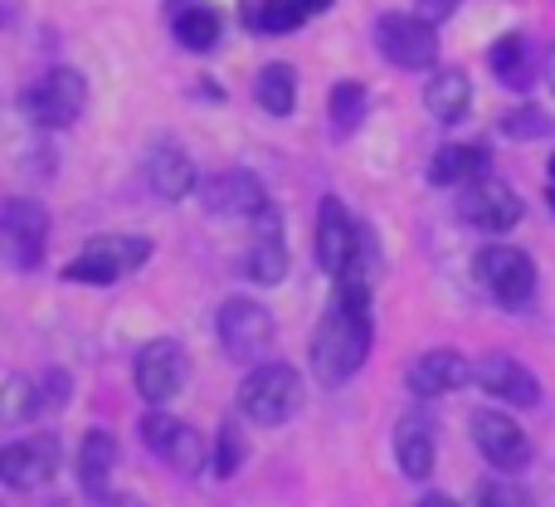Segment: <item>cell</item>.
<instances>
[{
	"instance_id": "obj_38",
	"label": "cell",
	"mask_w": 555,
	"mask_h": 507,
	"mask_svg": "<svg viewBox=\"0 0 555 507\" xmlns=\"http://www.w3.org/2000/svg\"><path fill=\"white\" fill-rule=\"evenodd\" d=\"M551 176H555V156H551Z\"/></svg>"
},
{
	"instance_id": "obj_9",
	"label": "cell",
	"mask_w": 555,
	"mask_h": 507,
	"mask_svg": "<svg viewBox=\"0 0 555 507\" xmlns=\"http://www.w3.org/2000/svg\"><path fill=\"white\" fill-rule=\"evenodd\" d=\"M220 346L230 362H259L273 346V317L254 297H230L220 307Z\"/></svg>"
},
{
	"instance_id": "obj_10",
	"label": "cell",
	"mask_w": 555,
	"mask_h": 507,
	"mask_svg": "<svg viewBox=\"0 0 555 507\" xmlns=\"http://www.w3.org/2000/svg\"><path fill=\"white\" fill-rule=\"evenodd\" d=\"M375 49L400 68H429L439 59V35L424 15H380L375 20Z\"/></svg>"
},
{
	"instance_id": "obj_27",
	"label": "cell",
	"mask_w": 555,
	"mask_h": 507,
	"mask_svg": "<svg viewBox=\"0 0 555 507\" xmlns=\"http://www.w3.org/2000/svg\"><path fill=\"white\" fill-rule=\"evenodd\" d=\"M302 20H307V10L297 0H254L249 5V25L259 35H293Z\"/></svg>"
},
{
	"instance_id": "obj_14",
	"label": "cell",
	"mask_w": 555,
	"mask_h": 507,
	"mask_svg": "<svg viewBox=\"0 0 555 507\" xmlns=\"http://www.w3.org/2000/svg\"><path fill=\"white\" fill-rule=\"evenodd\" d=\"M54 469H59L54 434H29V440H15L0 449V479L15 493H29V489H39V483H49Z\"/></svg>"
},
{
	"instance_id": "obj_20",
	"label": "cell",
	"mask_w": 555,
	"mask_h": 507,
	"mask_svg": "<svg viewBox=\"0 0 555 507\" xmlns=\"http://www.w3.org/2000/svg\"><path fill=\"white\" fill-rule=\"evenodd\" d=\"M113 469H117V440L107 430H88L83 444H78V464H74L78 489L93 493V498H98V493H107Z\"/></svg>"
},
{
	"instance_id": "obj_28",
	"label": "cell",
	"mask_w": 555,
	"mask_h": 507,
	"mask_svg": "<svg viewBox=\"0 0 555 507\" xmlns=\"http://www.w3.org/2000/svg\"><path fill=\"white\" fill-rule=\"evenodd\" d=\"M365 103H371V98H365V88L361 84H351V78H346V84H336L332 88V103H326V107H332V127H336V132H356V127H361L365 123Z\"/></svg>"
},
{
	"instance_id": "obj_13",
	"label": "cell",
	"mask_w": 555,
	"mask_h": 507,
	"mask_svg": "<svg viewBox=\"0 0 555 507\" xmlns=\"http://www.w3.org/2000/svg\"><path fill=\"white\" fill-rule=\"evenodd\" d=\"M473 381L492 395V401L512 405V410H537L541 405V381L531 366H521L517 356L507 352H488L478 366H473Z\"/></svg>"
},
{
	"instance_id": "obj_8",
	"label": "cell",
	"mask_w": 555,
	"mask_h": 507,
	"mask_svg": "<svg viewBox=\"0 0 555 507\" xmlns=\"http://www.w3.org/2000/svg\"><path fill=\"white\" fill-rule=\"evenodd\" d=\"M185 376H191V362H185V346L162 337V342H146L137 352V366H132V381H137V395L146 405H166L181 395Z\"/></svg>"
},
{
	"instance_id": "obj_17",
	"label": "cell",
	"mask_w": 555,
	"mask_h": 507,
	"mask_svg": "<svg viewBox=\"0 0 555 507\" xmlns=\"http://www.w3.org/2000/svg\"><path fill=\"white\" fill-rule=\"evenodd\" d=\"M468 376H473V366H468V356H459V352H449V346H434V352H424V356H414L410 362V371H404V385H410L414 395H453L459 385H468Z\"/></svg>"
},
{
	"instance_id": "obj_21",
	"label": "cell",
	"mask_w": 555,
	"mask_h": 507,
	"mask_svg": "<svg viewBox=\"0 0 555 507\" xmlns=\"http://www.w3.org/2000/svg\"><path fill=\"white\" fill-rule=\"evenodd\" d=\"M424 107L434 113V123H463L473 107V84L463 68H443V74L429 78V88H424Z\"/></svg>"
},
{
	"instance_id": "obj_34",
	"label": "cell",
	"mask_w": 555,
	"mask_h": 507,
	"mask_svg": "<svg viewBox=\"0 0 555 507\" xmlns=\"http://www.w3.org/2000/svg\"><path fill=\"white\" fill-rule=\"evenodd\" d=\"M420 507H459V503H453L449 493H424V498H420Z\"/></svg>"
},
{
	"instance_id": "obj_4",
	"label": "cell",
	"mask_w": 555,
	"mask_h": 507,
	"mask_svg": "<svg viewBox=\"0 0 555 507\" xmlns=\"http://www.w3.org/2000/svg\"><path fill=\"white\" fill-rule=\"evenodd\" d=\"M44 244H49V211L29 195H10L0 205V254L15 274H29L39 268L44 258Z\"/></svg>"
},
{
	"instance_id": "obj_19",
	"label": "cell",
	"mask_w": 555,
	"mask_h": 507,
	"mask_svg": "<svg viewBox=\"0 0 555 507\" xmlns=\"http://www.w3.org/2000/svg\"><path fill=\"white\" fill-rule=\"evenodd\" d=\"M434 420L424 410H404L400 424H395V464H400L404 479H429L434 473Z\"/></svg>"
},
{
	"instance_id": "obj_33",
	"label": "cell",
	"mask_w": 555,
	"mask_h": 507,
	"mask_svg": "<svg viewBox=\"0 0 555 507\" xmlns=\"http://www.w3.org/2000/svg\"><path fill=\"white\" fill-rule=\"evenodd\" d=\"M453 10H459V0H420V15L429 20V25H443Z\"/></svg>"
},
{
	"instance_id": "obj_29",
	"label": "cell",
	"mask_w": 555,
	"mask_h": 507,
	"mask_svg": "<svg viewBox=\"0 0 555 507\" xmlns=\"http://www.w3.org/2000/svg\"><path fill=\"white\" fill-rule=\"evenodd\" d=\"M244 459H249V440H244V424L230 415V420L220 424V440H215V473L234 479V473L244 469Z\"/></svg>"
},
{
	"instance_id": "obj_5",
	"label": "cell",
	"mask_w": 555,
	"mask_h": 507,
	"mask_svg": "<svg viewBox=\"0 0 555 507\" xmlns=\"http://www.w3.org/2000/svg\"><path fill=\"white\" fill-rule=\"evenodd\" d=\"M88 107V78L78 68H49L25 88V117L39 127H74Z\"/></svg>"
},
{
	"instance_id": "obj_12",
	"label": "cell",
	"mask_w": 555,
	"mask_h": 507,
	"mask_svg": "<svg viewBox=\"0 0 555 507\" xmlns=\"http://www.w3.org/2000/svg\"><path fill=\"white\" fill-rule=\"evenodd\" d=\"M473 444L498 473H521L531 464V440L512 415L502 410H478L473 415Z\"/></svg>"
},
{
	"instance_id": "obj_24",
	"label": "cell",
	"mask_w": 555,
	"mask_h": 507,
	"mask_svg": "<svg viewBox=\"0 0 555 507\" xmlns=\"http://www.w3.org/2000/svg\"><path fill=\"white\" fill-rule=\"evenodd\" d=\"M492 74L502 78V84L512 88H531V78H537V59H531V45L521 29H512V35H502L498 45H492Z\"/></svg>"
},
{
	"instance_id": "obj_35",
	"label": "cell",
	"mask_w": 555,
	"mask_h": 507,
	"mask_svg": "<svg viewBox=\"0 0 555 507\" xmlns=\"http://www.w3.org/2000/svg\"><path fill=\"white\" fill-rule=\"evenodd\" d=\"M93 507H132V498H113V493H98Z\"/></svg>"
},
{
	"instance_id": "obj_26",
	"label": "cell",
	"mask_w": 555,
	"mask_h": 507,
	"mask_svg": "<svg viewBox=\"0 0 555 507\" xmlns=\"http://www.w3.org/2000/svg\"><path fill=\"white\" fill-rule=\"evenodd\" d=\"M254 98H259V107H263V113H273V117L293 113V103H297V74H293V64H269V68H263L259 84H254Z\"/></svg>"
},
{
	"instance_id": "obj_39",
	"label": "cell",
	"mask_w": 555,
	"mask_h": 507,
	"mask_svg": "<svg viewBox=\"0 0 555 507\" xmlns=\"http://www.w3.org/2000/svg\"><path fill=\"white\" fill-rule=\"evenodd\" d=\"M551 211H555V191H551Z\"/></svg>"
},
{
	"instance_id": "obj_37",
	"label": "cell",
	"mask_w": 555,
	"mask_h": 507,
	"mask_svg": "<svg viewBox=\"0 0 555 507\" xmlns=\"http://www.w3.org/2000/svg\"><path fill=\"white\" fill-rule=\"evenodd\" d=\"M546 84H551V93H555V45H551V54H546Z\"/></svg>"
},
{
	"instance_id": "obj_23",
	"label": "cell",
	"mask_w": 555,
	"mask_h": 507,
	"mask_svg": "<svg viewBox=\"0 0 555 507\" xmlns=\"http://www.w3.org/2000/svg\"><path fill=\"white\" fill-rule=\"evenodd\" d=\"M482 172H488V152H482V147L453 142V147H439V152H434L429 186H468V181H478Z\"/></svg>"
},
{
	"instance_id": "obj_15",
	"label": "cell",
	"mask_w": 555,
	"mask_h": 507,
	"mask_svg": "<svg viewBox=\"0 0 555 507\" xmlns=\"http://www.w3.org/2000/svg\"><path fill=\"white\" fill-rule=\"evenodd\" d=\"M356 250H361V230L351 225L346 205L336 201V195H326L322 211H317V264L332 278H341L346 268H351Z\"/></svg>"
},
{
	"instance_id": "obj_25",
	"label": "cell",
	"mask_w": 555,
	"mask_h": 507,
	"mask_svg": "<svg viewBox=\"0 0 555 507\" xmlns=\"http://www.w3.org/2000/svg\"><path fill=\"white\" fill-rule=\"evenodd\" d=\"M220 35H224L220 10H210V5H181L176 10V45L181 49L205 54V49L220 45Z\"/></svg>"
},
{
	"instance_id": "obj_18",
	"label": "cell",
	"mask_w": 555,
	"mask_h": 507,
	"mask_svg": "<svg viewBox=\"0 0 555 507\" xmlns=\"http://www.w3.org/2000/svg\"><path fill=\"white\" fill-rule=\"evenodd\" d=\"M244 274L254 278V283H283L287 278V244H283V215L263 211L259 220H254V244L249 254H244Z\"/></svg>"
},
{
	"instance_id": "obj_16",
	"label": "cell",
	"mask_w": 555,
	"mask_h": 507,
	"mask_svg": "<svg viewBox=\"0 0 555 507\" xmlns=\"http://www.w3.org/2000/svg\"><path fill=\"white\" fill-rule=\"evenodd\" d=\"M205 205L224 220H259L269 211V191L259 186V176L249 172H220L205 186Z\"/></svg>"
},
{
	"instance_id": "obj_36",
	"label": "cell",
	"mask_w": 555,
	"mask_h": 507,
	"mask_svg": "<svg viewBox=\"0 0 555 507\" xmlns=\"http://www.w3.org/2000/svg\"><path fill=\"white\" fill-rule=\"evenodd\" d=\"M297 5H302V10H307V15H322V10H332V5H336V0H297Z\"/></svg>"
},
{
	"instance_id": "obj_3",
	"label": "cell",
	"mask_w": 555,
	"mask_h": 507,
	"mask_svg": "<svg viewBox=\"0 0 555 507\" xmlns=\"http://www.w3.org/2000/svg\"><path fill=\"white\" fill-rule=\"evenodd\" d=\"M146 258H152V240H142V235H98V240H88L83 254L68 258L64 278L68 283H117L132 268H142Z\"/></svg>"
},
{
	"instance_id": "obj_2",
	"label": "cell",
	"mask_w": 555,
	"mask_h": 507,
	"mask_svg": "<svg viewBox=\"0 0 555 507\" xmlns=\"http://www.w3.org/2000/svg\"><path fill=\"white\" fill-rule=\"evenodd\" d=\"M302 376H297V366L287 362H263L254 366L249 376H244L240 385V410L249 415L254 424H269V430H278V424H287L297 410H302Z\"/></svg>"
},
{
	"instance_id": "obj_7",
	"label": "cell",
	"mask_w": 555,
	"mask_h": 507,
	"mask_svg": "<svg viewBox=\"0 0 555 507\" xmlns=\"http://www.w3.org/2000/svg\"><path fill=\"white\" fill-rule=\"evenodd\" d=\"M142 444L166 464V469L185 473V479L205 469V440H201V434H195L185 420L166 415L162 405H152V410L142 415Z\"/></svg>"
},
{
	"instance_id": "obj_22",
	"label": "cell",
	"mask_w": 555,
	"mask_h": 507,
	"mask_svg": "<svg viewBox=\"0 0 555 507\" xmlns=\"http://www.w3.org/2000/svg\"><path fill=\"white\" fill-rule=\"evenodd\" d=\"M146 181L162 201H185L195 191V162L181 147H156L152 162H146Z\"/></svg>"
},
{
	"instance_id": "obj_11",
	"label": "cell",
	"mask_w": 555,
	"mask_h": 507,
	"mask_svg": "<svg viewBox=\"0 0 555 507\" xmlns=\"http://www.w3.org/2000/svg\"><path fill=\"white\" fill-rule=\"evenodd\" d=\"M459 215L473 225V230H488V235H507L521 225V215H527V205H521V195L512 191L507 181H468L459 195Z\"/></svg>"
},
{
	"instance_id": "obj_6",
	"label": "cell",
	"mask_w": 555,
	"mask_h": 507,
	"mask_svg": "<svg viewBox=\"0 0 555 507\" xmlns=\"http://www.w3.org/2000/svg\"><path fill=\"white\" fill-rule=\"evenodd\" d=\"M473 264H478L482 288H488L502 307L531 303V293H537V264H531L527 250H517V244H488V250H478Z\"/></svg>"
},
{
	"instance_id": "obj_31",
	"label": "cell",
	"mask_w": 555,
	"mask_h": 507,
	"mask_svg": "<svg viewBox=\"0 0 555 507\" xmlns=\"http://www.w3.org/2000/svg\"><path fill=\"white\" fill-rule=\"evenodd\" d=\"M502 132H507L512 142H531V137H546L551 132V117L541 113V107H517V113L502 117Z\"/></svg>"
},
{
	"instance_id": "obj_1",
	"label": "cell",
	"mask_w": 555,
	"mask_h": 507,
	"mask_svg": "<svg viewBox=\"0 0 555 507\" xmlns=\"http://www.w3.org/2000/svg\"><path fill=\"white\" fill-rule=\"evenodd\" d=\"M371 356V283H341L336 303L322 313L312 332V376L336 391Z\"/></svg>"
},
{
	"instance_id": "obj_32",
	"label": "cell",
	"mask_w": 555,
	"mask_h": 507,
	"mask_svg": "<svg viewBox=\"0 0 555 507\" xmlns=\"http://www.w3.org/2000/svg\"><path fill=\"white\" fill-rule=\"evenodd\" d=\"M29 391H35V415L39 410H64L68 405V371H59L54 366V371H44Z\"/></svg>"
},
{
	"instance_id": "obj_30",
	"label": "cell",
	"mask_w": 555,
	"mask_h": 507,
	"mask_svg": "<svg viewBox=\"0 0 555 507\" xmlns=\"http://www.w3.org/2000/svg\"><path fill=\"white\" fill-rule=\"evenodd\" d=\"M478 507H537V498H531L512 473H498V479L478 483Z\"/></svg>"
}]
</instances>
